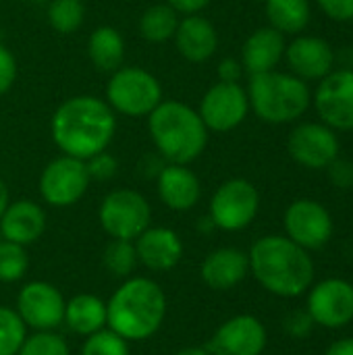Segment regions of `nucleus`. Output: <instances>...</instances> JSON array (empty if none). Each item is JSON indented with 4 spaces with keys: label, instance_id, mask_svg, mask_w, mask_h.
<instances>
[{
    "label": "nucleus",
    "instance_id": "nucleus-1",
    "mask_svg": "<svg viewBox=\"0 0 353 355\" xmlns=\"http://www.w3.org/2000/svg\"><path fill=\"white\" fill-rule=\"evenodd\" d=\"M50 133L54 146L64 154L87 160L108 150L117 133V114L98 96H73L52 114Z\"/></svg>",
    "mask_w": 353,
    "mask_h": 355
},
{
    "label": "nucleus",
    "instance_id": "nucleus-2",
    "mask_svg": "<svg viewBox=\"0 0 353 355\" xmlns=\"http://www.w3.org/2000/svg\"><path fill=\"white\" fill-rule=\"evenodd\" d=\"M166 310V295L156 281L129 277L106 302V327L129 343L146 341L162 329Z\"/></svg>",
    "mask_w": 353,
    "mask_h": 355
},
{
    "label": "nucleus",
    "instance_id": "nucleus-3",
    "mask_svg": "<svg viewBox=\"0 0 353 355\" xmlns=\"http://www.w3.org/2000/svg\"><path fill=\"white\" fill-rule=\"evenodd\" d=\"M250 270L256 281L273 295L298 297L314 279V264L308 250L283 235L260 237L250 254Z\"/></svg>",
    "mask_w": 353,
    "mask_h": 355
},
{
    "label": "nucleus",
    "instance_id": "nucleus-4",
    "mask_svg": "<svg viewBox=\"0 0 353 355\" xmlns=\"http://www.w3.org/2000/svg\"><path fill=\"white\" fill-rule=\"evenodd\" d=\"M148 133L164 162L187 166L204 154L210 135L198 110L181 100H162L148 116Z\"/></svg>",
    "mask_w": 353,
    "mask_h": 355
},
{
    "label": "nucleus",
    "instance_id": "nucleus-5",
    "mask_svg": "<svg viewBox=\"0 0 353 355\" xmlns=\"http://www.w3.org/2000/svg\"><path fill=\"white\" fill-rule=\"evenodd\" d=\"M250 110L268 125H287L300 121L310 104L312 94L304 79L293 73L268 71L260 75H250L246 87Z\"/></svg>",
    "mask_w": 353,
    "mask_h": 355
},
{
    "label": "nucleus",
    "instance_id": "nucleus-6",
    "mask_svg": "<svg viewBox=\"0 0 353 355\" xmlns=\"http://www.w3.org/2000/svg\"><path fill=\"white\" fill-rule=\"evenodd\" d=\"M162 100V85L148 69L119 67L110 73L106 83V104L114 110V114L148 119Z\"/></svg>",
    "mask_w": 353,
    "mask_h": 355
},
{
    "label": "nucleus",
    "instance_id": "nucleus-7",
    "mask_svg": "<svg viewBox=\"0 0 353 355\" xmlns=\"http://www.w3.org/2000/svg\"><path fill=\"white\" fill-rule=\"evenodd\" d=\"M98 220L110 239L135 241L152 225V208L139 191L119 187L104 196L98 208Z\"/></svg>",
    "mask_w": 353,
    "mask_h": 355
},
{
    "label": "nucleus",
    "instance_id": "nucleus-8",
    "mask_svg": "<svg viewBox=\"0 0 353 355\" xmlns=\"http://www.w3.org/2000/svg\"><path fill=\"white\" fill-rule=\"evenodd\" d=\"M260 208V193L248 179L235 177L218 185L210 198L208 216L214 227L227 233L243 231L250 227Z\"/></svg>",
    "mask_w": 353,
    "mask_h": 355
},
{
    "label": "nucleus",
    "instance_id": "nucleus-9",
    "mask_svg": "<svg viewBox=\"0 0 353 355\" xmlns=\"http://www.w3.org/2000/svg\"><path fill=\"white\" fill-rule=\"evenodd\" d=\"M85 160L64 156L50 160L40 175V196L52 208L75 206L89 189Z\"/></svg>",
    "mask_w": 353,
    "mask_h": 355
},
{
    "label": "nucleus",
    "instance_id": "nucleus-10",
    "mask_svg": "<svg viewBox=\"0 0 353 355\" xmlns=\"http://www.w3.org/2000/svg\"><path fill=\"white\" fill-rule=\"evenodd\" d=\"M198 114L212 133L235 131L250 114L248 92L241 83L216 81L200 100Z\"/></svg>",
    "mask_w": 353,
    "mask_h": 355
},
{
    "label": "nucleus",
    "instance_id": "nucleus-11",
    "mask_svg": "<svg viewBox=\"0 0 353 355\" xmlns=\"http://www.w3.org/2000/svg\"><path fill=\"white\" fill-rule=\"evenodd\" d=\"M312 104L333 131H353V69L331 71L318 81Z\"/></svg>",
    "mask_w": 353,
    "mask_h": 355
},
{
    "label": "nucleus",
    "instance_id": "nucleus-12",
    "mask_svg": "<svg viewBox=\"0 0 353 355\" xmlns=\"http://www.w3.org/2000/svg\"><path fill=\"white\" fill-rule=\"evenodd\" d=\"M67 300L48 281H29L17 295V314L31 331H56L64 318Z\"/></svg>",
    "mask_w": 353,
    "mask_h": 355
},
{
    "label": "nucleus",
    "instance_id": "nucleus-13",
    "mask_svg": "<svg viewBox=\"0 0 353 355\" xmlns=\"http://www.w3.org/2000/svg\"><path fill=\"white\" fill-rule=\"evenodd\" d=\"M287 152L300 166L322 171L339 156L337 131L325 123H300L287 137Z\"/></svg>",
    "mask_w": 353,
    "mask_h": 355
},
{
    "label": "nucleus",
    "instance_id": "nucleus-14",
    "mask_svg": "<svg viewBox=\"0 0 353 355\" xmlns=\"http://www.w3.org/2000/svg\"><path fill=\"white\" fill-rule=\"evenodd\" d=\"M287 237L304 250L322 248L333 235L329 210L314 200H295L283 216Z\"/></svg>",
    "mask_w": 353,
    "mask_h": 355
},
{
    "label": "nucleus",
    "instance_id": "nucleus-15",
    "mask_svg": "<svg viewBox=\"0 0 353 355\" xmlns=\"http://www.w3.org/2000/svg\"><path fill=\"white\" fill-rule=\"evenodd\" d=\"M266 347L264 324L250 314L225 320L210 337L206 349L210 355H262Z\"/></svg>",
    "mask_w": 353,
    "mask_h": 355
},
{
    "label": "nucleus",
    "instance_id": "nucleus-16",
    "mask_svg": "<svg viewBox=\"0 0 353 355\" xmlns=\"http://www.w3.org/2000/svg\"><path fill=\"white\" fill-rule=\"evenodd\" d=\"M308 312L314 324L341 329L353 320V285L343 279H327L310 291Z\"/></svg>",
    "mask_w": 353,
    "mask_h": 355
},
{
    "label": "nucleus",
    "instance_id": "nucleus-17",
    "mask_svg": "<svg viewBox=\"0 0 353 355\" xmlns=\"http://www.w3.org/2000/svg\"><path fill=\"white\" fill-rule=\"evenodd\" d=\"M291 73L300 79L320 81L335 69V50L333 46L316 35H295L283 56Z\"/></svg>",
    "mask_w": 353,
    "mask_h": 355
},
{
    "label": "nucleus",
    "instance_id": "nucleus-18",
    "mask_svg": "<svg viewBox=\"0 0 353 355\" xmlns=\"http://www.w3.org/2000/svg\"><path fill=\"white\" fill-rule=\"evenodd\" d=\"M137 262L154 272L173 270L183 258V241L177 231L169 227H148L135 241Z\"/></svg>",
    "mask_w": 353,
    "mask_h": 355
},
{
    "label": "nucleus",
    "instance_id": "nucleus-19",
    "mask_svg": "<svg viewBox=\"0 0 353 355\" xmlns=\"http://www.w3.org/2000/svg\"><path fill=\"white\" fill-rule=\"evenodd\" d=\"M156 191L160 202L173 212H189L200 204L202 183L187 164H164L156 177Z\"/></svg>",
    "mask_w": 353,
    "mask_h": 355
},
{
    "label": "nucleus",
    "instance_id": "nucleus-20",
    "mask_svg": "<svg viewBox=\"0 0 353 355\" xmlns=\"http://www.w3.org/2000/svg\"><path fill=\"white\" fill-rule=\"evenodd\" d=\"M177 52L193 64L210 60L218 50V31L210 19L202 15H185L179 19L175 31Z\"/></svg>",
    "mask_w": 353,
    "mask_h": 355
},
{
    "label": "nucleus",
    "instance_id": "nucleus-21",
    "mask_svg": "<svg viewBox=\"0 0 353 355\" xmlns=\"http://www.w3.org/2000/svg\"><path fill=\"white\" fill-rule=\"evenodd\" d=\"M46 231V212L33 200L8 202L4 214L0 216V237L17 245L35 243Z\"/></svg>",
    "mask_w": 353,
    "mask_h": 355
},
{
    "label": "nucleus",
    "instance_id": "nucleus-22",
    "mask_svg": "<svg viewBox=\"0 0 353 355\" xmlns=\"http://www.w3.org/2000/svg\"><path fill=\"white\" fill-rule=\"evenodd\" d=\"M248 272L250 258L237 248H218L210 252L200 266V277L212 291H229L237 287Z\"/></svg>",
    "mask_w": 353,
    "mask_h": 355
},
{
    "label": "nucleus",
    "instance_id": "nucleus-23",
    "mask_svg": "<svg viewBox=\"0 0 353 355\" xmlns=\"http://www.w3.org/2000/svg\"><path fill=\"white\" fill-rule=\"evenodd\" d=\"M285 35L275 27L266 25L248 35L241 46V64L248 75H260L275 71L285 56Z\"/></svg>",
    "mask_w": 353,
    "mask_h": 355
},
{
    "label": "nucleus",
    "instance_id": "nucleus-24",
    "mask_svg": "<svg viewBox=\"0 0 353 355\" xmlns=\"http://www.w3.org/2000/svg\"><path fill=\"white\" fill-rule=\"evenodd\" d=\"M62 324L79 337H89V335L106 329V324H108L106 302L94 293L73 295L64 306Z\"/></svg>",
    "mask_w": 353,
    "mask_h": 355
},
{
    "label": "nucleus",
    "instance_id": "nucleus-25",
    "mask_svg": "<svg viewBox=\"0 0 353 355\" xmlns=\"http://www.w3.org/2000/svg\"><path fill=\"white\" fill-rule=\"evenodd\" d=\"M87 56L96 71L114 73L125 62V40L112 25L96 27L87 37Z\"/></svg>",
    "mask_w": 353,
    "mask_h": 355
},
{
    "label": "nucleus",
    "instance_id": "nucleus-26",
    "mask_svg": "<svg viewBox=\"0 0 353 355\" xmlns=\"http://www.w3.org/2000/svg\"><path fill=\"white\" fill-rule=\"evenodd\" d=\"M268 25L283 35H300L312 19L310 0H264Z\"/></svg>",
    "mask_w": 353,
    "mask_h": 355
},
{
    "label": "nucleus",
    "instance_id": "nucleus-27",
    "mask_svg": "<svg viewBox=\"0 0 353 355\" xmlns=\"http://www.w3.org/2000/svg\"><path fill=\"white\" fill-rule=\"evenodd\" d=\"M179 19H181V15L175 8H171L166 2L152 4L141 12V17L137 21L139 37L150 44H164L175 37Z\"/></svg>",
    "mask_w": 353,
    "mask_h": 355
},
{
    "label": "nucleus",
    "instance_id": "nucleus-28",
    "mask_svg": "<svg viewBox=\"0 0 353 355\" xmlns=\"http://www.w3.org/2000/svg\"><path fill=\"white\" fill-rule=\"evenodd\" d=\"M102 264L104 268L117 277V279H129L133 270L137 268V252L133 241L125 239H110V243L104 248L102 254Z\"/></svg>",
    "mask_w": 353,
    "mask_h": 355
},
{
    "label": "nucleus",
    "instance_id": "nucleus-29",
    "mask_svg": "<svg viewBox=\"0 0 353 355\" xmlns=\"http://www.w3.org/2000/svg\"><path fill=\"white\" fill-rule=\"evenodd\" d=\"M85 21L83 0H50L48 2V23L54 31L62 35L75 33Z\"/></svg>",
    "mask_w": 353,
    "mask_h": 355
},
{
    "label": "nucleus",
    "instance_id": "nucleus-30",
    "mask_svg": "<svg viewBox=\"0 0 353 355\" xmlns=\"http://www.w3.org/2000/svg\"><path fill=\"white\" fill-rule=\"evenodd\" d=\"M29 270V256L23 245L0 239V283H19Z\"/></svg>",
    "mask_w": 353,
    "mask_h": 355
},
{
    "label": "nucleus",
    "instance_id": "nucleus-31",
    "mask_svg": "<svg viewBox=\"0 0 353 355\" xmlns=\"http://www.w3.org/2000/svg\"><path fill=\"white\" fill-rule=\"evenodd\" d=\"M27 337V327L15 308L0 306V355H17Z\"/></svg>",
    "mask_w": 353,
    "mask_h": 355
},
{
    "label": "nucleus",
    "instance_id": "nucleus-32",
    "mask_svg": "<svg viewBox=\"0 0 353 355\" xmlns=\"http://www.w3.org/2000/svg\"><path fill=\"white\" fill-rule=\"evenodd\" d=\"M17 355H71L69 343L56 331H33L25 337Z\"/></svg>",
    "mask_w": 353,
    "mask_h": 355
},
{
    "label": "nucleus",
    "instance_id": "nucleus-33",
    "mask_svg": "<svg viewBox=\"0 0 353 355\" xmlns=\"http://www.w3.org/2000/svg\"><path fill=\"white\" fill-rule=\"evenodd\" d=\"M79 355H129V341L106 327L85 337Z\"/></svg>",
    "mask_w": 353,
    "mask_h": 355
},
{
    "label": "nucleus",
    "instance_id": "nucleus-34",
    "mask_svg": "<svg viewBox=\"0 0 353 355\" xmlns=\"http://www.w3.org/2000/svg\"><path fill=\"white\" fill-rule=\"evenodd\" d=\"M85 168H87V175H89V181H100V183H106V181H112L119 173V160L108 152H98L94 154L92 158L85 160Z\"/></svg>",
    "mask_w": 353,
    "mask_h": 355
},
{
    "label": "nucleus",
    "instance_id": "nucleus-35",
    "mask_svg": "<svg viewBox=\"0 0 353 355\" xmlns=\"http://www.w3.org/2000/svg\"><path fill=\"white\" fill-rule=\"evenodd\" d=\"M283 329L287 335L295 337V339H304L312 333L314 329V320L310 316L308 310H295V312H289L283 320Z\"/></svg>",
    "mask_w": 353,
    "mask_h": 355
},
{
    "label": "nucleus",
    "instance_id": "nucleus-36",
    "mask_svg": "<svg viewBox=\"0 0 353 355\" xmlns=\"http://www.w3.org/2000/svg\"><path fill=\"white\" fill-rule=\"evenodd\" d=\"M19 75V67H17V58L15 54L0 42V96H4L6 92H10V87L15 85Z\"/></svg>",
    "mask_w": 353,
    "mask_h": 355
},
{
    "label": "nucleus",
    "instance_id": "nucleus-37",
    "mask_svg": "<svg viewBox=\"0 0 353 355\" xmlns=\"http://www.w3.org/2000/svg\"><path fill=\"white\" fill-rule=\"evenodd\" d=\"M327 171H329V177H331V181H333V185L335 187H339V189H352L353 187V162L352 160H347V158H335L329 166H327Z\"/></svg>",
    "mask_w": 353,
    "mask_h": 355
},
{
    "label": "nucleus",
    "instance_id": "nucleus-38",
    "mask_svg": "<svg viewBox=\"0 0 353 355\" xmlns=\"http://www.w3.org/2000/svg\"><path fill=\"white\" fill-rule=\"evenodd\" d=\"M320 10L337 23L353 21V0H316Z\"/></svg>",
    "mask_w": 353,
    "mask_h": 355
},
{
    "label": "nucleus",
    "instance_id": "nucleus-39",
    "mask_svg": "<svg viewBox=\"0 0 353 355\" xmlns=\"http://www.w3.org/2000/svg\"><path fill=\"white\" fill-rule=\"evenodd\" d=\"M216 73H218V81L239 83V79L243 75V64L237 58H223L216 67Z\"/></svg>",
    "mask_w": 353,
    "mask_h": 355
},
{
    "label": "nucleus",
    "instance_id": "nucleus-40",
    "mask_svg": "<svg viewBox=\"0 0 353 355\" xmlns=\"http://www.w3.org/2000/svg\"><path fill=\"white\" fill-rule=\"evenodd\" d=\"M164 2L185 17V15H200L212 0H164Z\"/></svg>",
    "mask_w": 353,
    "mask_h": 355
},
{
    "label": "nucleus",
    "instance_id": "nucleus-41",
    "mask_svg": "<svg viewBox=\"0 0 353 355\" xmlns=\"http://www.w3.org/2000/svg\"><path fill=\"white\" fill-rule=\"evenodd\" d=\"M164 158L156 152V156H146L144 160H141V164H139V171H141V175L146 177V179H156L158 175H160V171L164 168Z\"/></svg>",
    "mask_w": 353,
    "mask_h": 355
},
{
    "label": "nucleus",
    "instance_id": "nucleus-42",
    "mask_svg": "<svg viewBox=\"0 0 353 355\" xmlns=\"http://www.w3.org/2000/svg\"><path fill=\"white\" fill-rule=\"evenodd\" d=\"M327 355H353V339H343L331 345Z\"/></svg>",
    "mask_w": 353,
    "mask_h": 355
},
{
    "label": "nucleus",
    "instance_id": "nucleus-43",
    "mask_svg": "<svg viewBox=\"0 0 353 355\" xmlns=\"http://www.w3.org/2000/svg\"><path fill=\"white\" fill-rule=\"evenodd\" d=\"M8 202H10V198H8V187H6V183L0 179V216L4 214V210H6V206H8Z\"/></svg>",
    "mask_w": 353,
    "mask_h": 355
},
{
    "label": "nucleus",
    "instance_id": "nucleus-44",
    "mask_svg": "<svg viewBox=\"0 0 353 355\" xmlns=\"http://www.w3.org/2000/svg\"><path fill=\"white\" fill-rule=\"evenodd\" d=\"M198 231L208 235V233L216 231V227H214V223H212V218H210V216H204V218H200V220H198Z\"/></svg>",
    "mask_w": 353,
    "mask_h": 355
},
{
    "label": "nucleus",
    "instance_id": "nucleus-45",
    "mask_svg": "<svg viewBox=\"0 0 353 355\" xmlns=\"http://www.w3.org/2000/svg\"><path fill=\"white\" fill-rule=\"evenodd\" d=\"M175 355H210V352H208L206 347L191 345V347H183V349H179Z\"/></svg>",
    "mask_w": 353,
    "mask_h": 355
},
{
    "label": "nucleus",
    "instance_id": "nucleus-46",
    "mask_svg": "<svg viewBox=\"0 0 353 355\" xmlns=\"http://www.w3.org/2000/svg\"><path fill=\"white\" fill-rule=\"evenodd\" d=\"M260 2H264V0H260Z\"/></svg>",
    "mask_w": 353,
    "mask_h": 355
},
{
    "label": "nucleus",
    "instance_id": "nucleus-47",
    "mask_svg": "<svg viewBox=\"0 0 353 355\" xmlns=\"http://www.w3.org/2000/svg\"><path fill=\"white\" fill-rule=\"evenodd\" d=\"M0 2H2V0H0Z\"/></svg>",
    "mask_w": 353,
    "mask_h": 355
}]
</instances>
